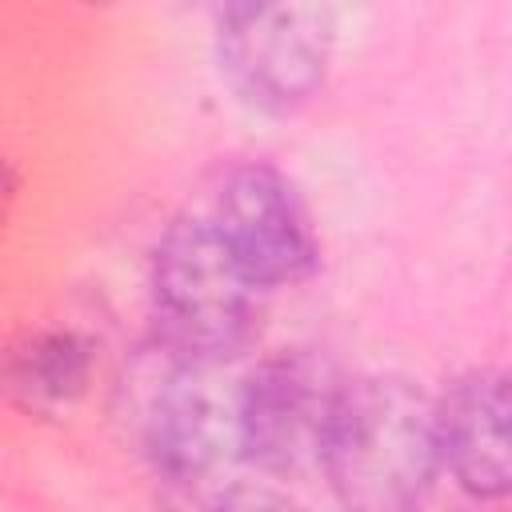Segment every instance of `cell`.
<instances>
[{"label": "cell", "mask_w": 512, "mask_h": 512, "mask_svg": "<svg viewBox=\"0 0 512 512\" xmlns=\"http://www.w3.org/2000/svg\"><path fill=\"white\" fill-rule=\"evenodd\" d=\"M344 512H420L436 472V408L400 376L344 380L320 452Z\"/></svg>", "instance_id": "6da1fadb"}, {"label": "cell", "mask_w": 512, "mask_h": 512, "mask_svg": "<svg viewBox=\"0 0 512 512\" xmlns=\"http://www.w3.org/2000/svg\"><path fill=\"white\" fill-rule=\"evenodd\" d=\"M264 288L232 260L212 220H176L152 248L148 300L156 344L196 364L236 360L260 332Z\"/></svg>", "instance_id": "7a4b0ae2"}, {"label": "cell", "mask_w": 512, "mask_h": 512, "mask_svg": "<svg viewBox=\"0 0 512 512\" xmlns=\"http://www.w3.org/2000/svg\"><path fill=\"white\" fill-rule=\"evenodd\" d=\"M132 428L152 472L188 492L216 480L232 460H240L236 388L216 380V364H196L152 348L128 384Z\"/></svg>", "instance_id": "3957f363"}, {"label": "cell", "mask_w": 512, "mask_h": 512, "mask_svg": "<svg viewBox=\"0 0 512 512\" xmlns=\"http://www.w3.org/2000/svg\"><path fill=\"white\" fill-rule=\"evenodd\" d=\"M344 380L308 348H280L264 356L236 384L240 456L268 476H300L320 468L324 436Z\"/></svg>", "instance_id": "277c9868"}, {"label": "cell", "mask_w": 512, "mask_h": 512, "mask_svg": "<svg viewBox=\"0 0 512 512\" xmlns=\"http://www.w3.org/2000/svg\"><path fill=\"white\" fill-rule=\"evenodd\" d=\"M328 20L304 4H228L216 16V60L236 96L264 112H296L328 72Z\"/></svg>", "instance_id": "5b68a950"}, {"label": "cell", "mask_w": 512, "mask_h": 512, "mask_svg": "<svg viewBox=\"0 0 512 512\" xmlns=\"http://www.w3.org/2000/svg\"><path fill=\"white\" fill-rule=\"evenodd\" d=\"M212 228L232 252V260L264 292L308 280L320 260L312 216L296 184L280 168L260 160L228 172L216 196Z\"/></svg>", "instance_id": "8992f818"}, {"label": "cell", "mask_w": 512, "mask_h": 512, "mask_svg": "<svg viewBox=\"0 0 512 512\" xmlns=\"http://www.w3.org/2000/svg\"><path fill=\"white\" fill-rule=\"evenodd\" d=\"M436 408V452L440 468L476 500H500L512 484L508 448V376L500 368H472L440 396Z\"/></svg>", "instance_id": "52a82bcc"}, {"label": "cell", "mask_w": 512, "mask_h": 512, "mask_svg": "<svg viewBox=\"0 0 512 512\" xmlns=\"http://www.w3.org/2000/svg\"><path fill=\"white\" fill-rule=\"evenodd\" d=\"M92 380V348L68 328H40L16 336L0 352V392L36 416L76 404Z\"/></svg>", "instance_id": "ba28073f"}, {"label": "cell", "mask_w": 512, "mask_h": 512, "mask_svg": "<svg viewBox=\"0 0 512 512\" xmlns=\"http://www.w3.org/2000/svg\"><path fill=\"white\" fill-rule=\"evenodd\" d=\"M204 512H304L296 500H288L276 488H256V484H232L208 500Z\"/></svg>", "instance_id": "9c48e42d"}, {"label": "cell", "mask_w": 512, "mask_h": 512, "mask_svg": "<svg viewBox=\"0 0 512 512\" xmlns=\"http://www.w3.org/2000/svg\"><path fill=\"white\" fill-rule=\"evenodd\" d=\"M12 188H16V180H12V172H8V164L0 160V216H4V204L12 200Z\"/></svg>", "instance_id": "30bf717a"}]
</instances>
